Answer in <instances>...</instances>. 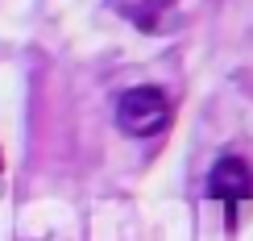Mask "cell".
Here are the masks:
<instances>
[{
	"label": "cell",
	"mask_w": 253,
	"mask_h": 241,
	"mask_svg": "<svg viewBox=\"0 0 253 241\" xmlns=\"http://www.w3.org/2000/svg\"><path fill=\"white\" fill-rule=\"evenodd\" d=\"M208 195L224 204L228 208V221H233V208L253 195V171L241 158H220L212 166V175H208Z\"/></svg>",
	"instance_id": "obj_2"
},
{
	"label": "cell",
	"mask_w": 253,
	"mask_h": 241,
	"mask_svg": "<svg viewBox=\"0 0 253 241\" xmlns=\"http://www.w3.org/2000/svg\"><path fill=\"white\" fill-rule=\"evenodd\" d=\"M170 121V100L158 88H129L117 104V125L133 138H154Z\"/></svg>",
	"instance_id": "obj_1"
}]
</instances>
